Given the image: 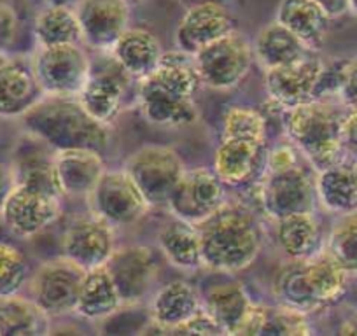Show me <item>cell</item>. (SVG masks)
<instances>
[{"label":"cell","instance_id":"681fc988","mask_svg":"<svg viewBox=\"0 0 357 336\" xmlns=\"http://www.w3.org/2000/svg\"><path fill=\"white\" fill-rule=\"evenodd\" d=\"M126 2H128V4L132 6V4H140V2H144V0H126Z\"/></svg>","mask_w":357,"mask_h":336},{"label":"cell","instance_id":"603a6c76","mask_svg":"<svg viewBox=\"0 0 357 336\" xmlns=\"http://www.w3.org/2000/svg\"><path fill=\"white\" fill-rule=\"evenodd\" d=\"M202 308L197 289L186 280L174 279L161 286L151 300L149 315L154 329L174 333Z\"/></svg>","mask_w":357,"mask_h":336},{"label":"cell","instance_id":"f6af8a7d","mask_svg":"<svg viewBox=\"0 0 357 336\" xmlns=\"http://www.w3.org/2000/svg\"><path fill=\"white\" fill-rule=\"evenodd\" d=\"M15 186H16V177H15V172H13V167L11 165L0 163V208H2L6 198L9 197V193H11Z\"/></svg>","mask_w":357,"mask_h":336},{"label":"cell","instance_id":"4fadbf2b","mask_svg":"<svg viewBox=\"0 0 357 336\" xmlns=\"http://www.w3.org/2000/svg\"><path fill=\"white\" fill-rule=\"evenodd\" d=\"M105 266L125 307H133L146 300L160 270L154 250L146 245L119 247L112 252Z\"/></svg>","mask_w":357,"mask_h":336},{"label":"cell","instance_id":"f907efd6","mask_svg":"<svg viewBox=\"0 0 357 336\" xmlns=\"http://www.w3.org/2000/svg\"><path fill=\"white\" fill-rule=\"evenodd\" d=\"M4 2H6V0H0V4H4Z\"/></svg>","mask_w":357,"mask_h":336},{"label":"cell","instance_id":"d590c367","mask_svg":"<svg viewBox=\"0 0 357 336\" xmlns=\"http://www.w3.org/2000/svg\"><path fill=\"white\" fill-rule=\"evenodd\" d=\"M324 247L350 277L357 275V211L340 215Z\"/></svg>","mask_w":357,"mask_h":336},{"label":"cell","instance_id":"7c38bea8","mask_svg":"<svg viewBox=\"0 0 357 336\" xmlns=\"http://www.w3.org/2000/svg\"><path fill=\"white\" fill-rule=\"evenodd\" d=\"M324 67V61L315 53H310L293 63L266 68L264 88L268 97L282 109L314 100Z\"/></svg>","mask_w":357,"mask_h":336},{"label":"cell","instance_id":"b9f144b4","mask_svg":"<svg viewBox=\"0 0 357 336\" xmlns=\"http://www.w3.org/2000/svg\"><path fill=\"white\" fill-rule=\"evenodd\" d=\"M174 333H186V335H225L221 326L212 319V315L204 307L183 326H178Z\"/></svg>","mask_w":357,"mask_h":336},{"label":"cell","instance_id":"44dd1931","mask_svg":"<svg viewBox=\"0 0 357 336\" xmlns=\"http://www.w3.org/2000/svg\"><path fill=\"white\" fill-rule=\"evenodd\" d=\"M54 168L63 197L86 198L107 170L102 154L91 149L54 151Z\"/></svg>","mask_w":357,"mask_h":336},{"label":"cell","instance_id":"74e56055","mask_svg":"<svg viewBox=\"0 0 357 336\" xmlns=\"http://www.w3.org/2000/svg\"><path fill=\"white\" fill-rule=\"evenodd\" d=\"M266 118L256 109L236 105L226 111L222 119L221 137L229 139H245L254 142L266 144Z\"/></svg>","mask_w":357,"mask_h":336},{"label":"cell","instance_id":"484cf974","mask_svg":"<svg viewBox=\"0 0 357 336\" xmlns=\"http://www.w3.org/2000/svg\"><path fill=\"white\" fill-rule=\"evenodd\" d=\"M264 144L221 137L214 156V172L225 186H243L252 179L263 160Z\"/></svg>","mask_w":357,"mask_h":336},{"label":"cell","instance_id":"8d00e7d4","mask_svg":"<svg viewBox=\"0 0 357 336\" xmlns=\"http://www.w3.org/2000/svg\"><path fill=\"white\" fill-rule=\"evenodd\" d=\"M310 319H308V314H305V312L296 310V308L284 303L275 305V307L263 305L259 335L305 336L310 335Z\"/></svg>","mask_w":357,"mask_h":336},{"label":"cell","instance_id":"83f0119b","mask_svg":"<svg viewBox=\"0 0 357 336\" xmlns=\"http://www.w3.org/2000/svg\"><path fill=\"white\" fill-rule=\"evenodd\" d=\"M275 235L289 259H308L324 249L321 221L314 211L294 212L275 219Z\"/></svg>","mask_w":357,"mask_h":336},{"label":"cell","instance_id":"5bb4252c","mask_svg":"<svg viewBox=\"0 0 357 336\" xmlns=\"http://www.w3.org/2000/svg\"><path fill=\"white\" fill-rule=\"evenodd\" d=\"M114 250V226L95 214L74 219L61 236V256L82 270L107 265Z\"/></svg>","mask_w":357,"mask_h":336},{"label":"cell","instance_id":"5b68a950","mask_svg":"<svg viewBox=\"0 0 357 336\" xmlns=\"http://www.w3.org/2000/svg\"><path fill=\"white\" fill-rule=\"evenodd\" d=\"M202 84L218 91L235 90L249 75L254 61L252 43L240 30L226 33L193 54Z\"/></svg>","mask_w":357,"mask_h":336},{"label":"cell","instance_id":"6da1fadb","mask_svg":"<svg viewBox=\"0 0 357 336\" xmlns=\"http://www.w3.org/2000/svg\"><path fill=\"white\" fill-rule=\"evenodd\" d=\"M205 268L238 273L249 268L261 252L259 222L249 205L225 201L198 224Z\"/></svg>","mask_w":357,"mask_h":336},{"label":"cell","instance_id":"d4e9b609","mask_svg":"<svg viewBox=\"0 0 357 336\" xmlns=\"http://www.w3.org/2000/svg\"><path fill=\"white\" fill-rule=\"evenodd\" d=\"M109 53L126 74L139 81L160 65L165 51L153 32L142 26H128Z\"/></svg>","mask_w":357,"mask_h":336},{"label":"cell","instance_id":"ab89813d","mask_svg":"<svg viewBox=\"0 0 357 336\" xmlns=\"http://www.w3.org/2000/svg\"><path fill=\"white\" fill-rule=\"evenodd\" d=\"M303 160V154L298 151L296 146L289 142L268 151L266 158H264V167H266V172H279V170H287V168L303 165L301 163Z\"/></svg>","mask_w":357,"mask_h":336},{"label":"cell","instance_id":"f546056e","mask_svg":"<svg viewBox=\"0 0 357 336\" xmlns=\"http://www.w3.org/2000/svg\"><path fill=\"white\" fill-rule=\"evenodd\" d=\"M125 307L107 266L86 270L75 314L86 321H105Z\"/></svg>","mask_w":357,"mask_h":336},{"label":"cell","instance_id":"8fae6325","mask_svg":"<svg viewBox=\"0 0 357 336\" xmlns=\"http://www.w3.org/2000/svg\"><path fill=\"white\" fill-rule=\"evenodd\" d=\"M226 201L225 184L214 168H186L167 207L172 215L200 224Z\"/></svg>","mask_w":357,"mask_h":336},{"label":"cell","instance_id":"d6a6232c","mask_svg":"<svg viewBox=\"0 0 357 336\" xmlns=\"http://www.w3.org/2000/svg\"><path fill=\"white\" fill-rule=\"evenodd\" d=\"M51 317L32 298H0V336H39L50 333Z\"/></svg>","mask_w":357,"mask_h":336},{"label":"cell","instance_id":"30bf717a","mask_svg":"<svg viewBox=\"0 0 357 336\" xmlns=\"http://www.w3.org/2000/svg\"><path fill=\"white\" fill-rule=\"evenodd\" d=\"M61 214V197L16 184L4 205L0 217L6 228L22 240H30L50 228Z\"/></svg>","mask_w":357,"mask_h":336},{"label":"cell","instance_id":"f35d334b","mask_svg":"<svg viewBox=\"0 0 357 336\" xmlns=\"http://www.w3.org/2000/svg\"><path fill=\"white\" fill-rule=\"evenodd\" d=\"M30 279L25 254L9 242H0V298L20 294Z\"/></svg>","mask_w":357,"mask_h":336},{"label":"cell","instance_id":"ac0fdd59","mask_svg":"<svg viewBox=\"0 0 357 336\" xmlns=\"http://www.w3.org/2000/svg\"><path fill=\"white\" fill-rule=\"evenodd\" d=\"M137 104L151 125L165 128H184L200 118L195 98L172 93L149 77L137 81Z\"/></svg>","mask_w":357,"mask_h":336},{"label":"cell","instance_id":"cb8c5ba5","mask_svg":"<svg viewBox=\"0 0 357 336\" xmlns=\"http://www.w3.org/2000/svg\"><path fill=\"white\" fill-rule=\"evenodd\" d=\"M158 247L172 266L184 272L205 268L198 224L175 217L165 222L158 231Z\"/></svg>","mask_w":357,"mask_h":336},{"label":"cell","instance_id":"2e32d148","mask_svg":"<svg viewBox=\"0 0 357 336\" xmlns=\"http://www.w3.org/2000/svg\"><path fill=\"white\" fill-rule=\"evenodd\" d=\"M233 30H236V22L225 4L218 0H202L184 13L175 30V43L177 49L195 54Z\"/></svg>","mask_w":357,"mask_h":336},{"label":"cell","instance_id":"f1b7e54d","mask_svg":"<svg viewBox=\"0 0 357 336\" xmlns=\"http://www.w3.org/2000/svg\"><path fill=\"white\" fill-rule=\"evenodd\" d=\"M275 20L312 51L321 49L331 25V18L317 0H280Z\"/></svg>","mask_w":357,"mask_h":336},{"label":"cell","instance_id":"1f68e13d","mask_svg":"<svg viewBox=\"0 0 357 336\" xmlns=\"http://www.w3.org/2000/svg\"><path fill=\"white\" fill-rule=\"evenodd\" d=\"M303 270L312 294L322 308L335 305L345 294L350 275L326 247L312 258L303 259Z\"/></svg>","mask_w":357,"mask_h":336},{"label":"cell","instance_id":"c3c4849f","mask_svg":"<svg viewBox=\"0 0 357 336\" xmlns=\"http://www.w3.org/2000/svg\"><path fill=\"white\" fill-rule=\"evenodd\" d=\"M350 13L357 16V0H350Z\"/></svg>","mask_w":357,"mask_h":336},{"label":"cell","instance_id":"8992f818","mask_svg":"<svg viewBox=\"0 0 357 336\" xmlns=\"http://www.w3.org/2000/svg\"><path fill=\"white\" fill-rule=\"evenodd\" d=\"M30 63L43 93L54 97H77L91 72L81 44L37 46Z\"/></svg>","mask_w":357,"mask_h":336},{"label":"cell","instance_id":"60d3db41","mask_svg":"<svg viewBox=\"0 0 357 336\" xmlns=\"http://www.w3.org/2000/svg\"><path fill=\"white\" fill-rule=\"evenodd\" d=\"M338 100L345 109H357V58L343 61Z\"/></svg>","mask_w":357,"mask_h":336},{"label":"cell","instance_id":"7a4b0ae2","mask_svg":"<svg viewBox=\"0 0 357 336\" xmlns=\"http://www.w3.org/2000/svg\"><path fill=\"white\" fill-rule=\"evenodd\" d=\"M20 119L25 133L37 137L54 151L91 149L104 154L111 144V125L95 119L77 97L44 95Z\"/></svg>","mask_w":357,"mask_h":336},{"label":"cell","instance_id":"d6986e66","mask_svg":"<svg viewBox=\"0 0 357 336\" xmlns=\"http://www.w3.org/2000/svg\"><path fill=\"white\" fill-rule=\"evenodd\" d=\"M126 79L133 77L119 67L118 61L114 63V70H109L107 67L95 70L91 63L89 77L77 93V100L95 119L112 125L125 109Z\"/></svg>","mask_w":357,"mask_h":336},{"label":"cell","instance_id":"9c48e42d","mask_svg":"<svg viewBox=\"0 0 357 336\" xmlns=\"http://www.w3.org/2000/svg\"><path fill=\"white\" fill-rule=\"evenodd\" d=\"M86 270L65 256L44 261L30 277V298L51 319L74 314Z\"/></svg>","mask_w":357,"mask_h":336},{"label":"cell","instance_id":"816d5d0a","mask_svg":"<svg viewBox=\"0 0 357 336\" xmlns=\"http://www.w3.org/2000/svg\"><path fill=\"white\" fill-rule=\"evenodd\" d=\"M356 165H357V161H356Z\"/></svg>","mask_w":357,"mask_h":336},{"label":"cell","instance_id":"bcb514c9","mask_svg":"<svg viewBox=\"0 0 357 336\" xmlns=\"http://www.w3.org/2000/svg\"><path fill=\"white\" fill-rule=\"evenodd\" d=\"M331 20L350 13V0H317Z\"/></svg>","mask_w":357,"mask_h":336},{"label":"cell","instance_id":"ffe728a7","mask_svg":"<svg viewBox=\"0 0 357 336\" xmlns=\"http://www.w3.org/2000/svg\"><path fill=\"white\" fill-rule=\"evenodd\" d=\"M11 167L16 184L63 197L54 168V149L37 137L26 133V142L20 144Z\"/></svg>","mask_w":357,"mask_h":336},{"label":"cell","instance_id":"52a82bcc","mask_svg":"<svg viewBox=\"0 0 357 336\" xmlns=\"http://www.w3.org/2000/svg\"><path fill=\"white\" fill-rule=\"evenodd\" d=\"M254 201L259 211L272 219L294 212L315 211L317 205L315 177L310 176L303 165L279 172H266L254 186Z\"/></svg>","mask_w":357,"mask_h":336},{"label":"cell","instance_id":"7dc6e473","mask_svg":"<svg viewBox=\"0 0 357 336\" xmlns=\"http://www.w3.org/2000/svg\"><path fill=\"white\" fill-rule=\"evenodd\" d=\"M340 335H347V336H357V314H354L352 317L345 319L340 326Z\"/></svg>","mask_w":357,"mask_h":336},{"label":"cell","instance_id":"9a60e30c","mask_svg":"<svg viewBox=\"0 0 357 336\" xmlns=\"http://www.w3.org/2000/svg\"><path fill=\"white\" fill-rule=\"evenodd\" d=\"M74 9L82 43L97 51H111L130 26V4L126 0H77Z\"/></svg>","mask_w":357,"mask_h":336},{"label":"cell","instance_id":"ba28073f","mask_svg":"<svg viewBox=\"0 0 357 336\" xmlns=\"http://www.w3.org/2000/svg\"><path fill=\"white\" fill-rule=\"evenodd\" d=\"M88 204L91 214L98 215L114 228L135 224L151 211L142 191L125 168H107L93 191L88 194Z\"/></svg>","mask_w":357,"mask_h":336},{"label":"cell","instance_id":"7bdbcfd3","mask_svg":"<svg viewBox=\"0 0 357 336\" xmlns=\"http://www.w3.org/2000/svg\"><path fill=\"white\" fill-rule=\"evenodd\" d=\"M18 36V16L8 4H0V51H8Z\"/></svg>","mask_w":357,"mask_h":336},{"label":"cell","instance_id":"e0dca14e","mask_svg":"<svg viewBox=\"0 0 357 336\" xmlns=\"http://www.w3.org/2000/svg\"><path fill=\"white\" fill-rule=\"evenodd\" d=\"M43 97L32 63L0 51V118H22Z\"/></svg>","mask_w":357,"mask_h":336},{"label":"cell","instance_id":"836d02e7","mask_svg":"<svg viewBox=\"0 0 357 336\" xmlns=\"http://www.w3.org/2000/svg\"><path fill=\"white\" fill-rule=\"evenodd\" d=\"M37 46H61L82 43L81 25L75 9L67 6H50L33 22Z\"/></svg>","mask_w":357,"mask_h":336},{"label":"cell","instance_id":"e575fe53","mask_svg":"<svg viewBox=\"0 0 357 336\" xmlns=\"http://www.w3.org/2000/svg\"><path fill=\"white\" fill-rule=\"evenodd\" d=\"M273 294L279 303L289 305L308 315L322 310L305 277L303 259H289V263L280 268L273 282Z\"/></svg>","mask_w":357,"mask_h":336},{"label":"cell","instance_id":"3957f363","mask_svg":"<svg viewBox=\"0 0 357 336\" xmlns=\"http://www.w3.org/2000/svg\"><path fill=\"white\" fill-rule=\"evenodd\" d=\"M342 116L343 112L338 107L321 98L282 109L287 140L298 147L315 172L345 160Z\"/></svg>","mask_w":357,"mask_h":336},{"label":"cell","instance_id":"7402d4cb","mask_svg":"<svg viewBox=\"0 0 357 336\" xmlns=\"http://www.w3.org/2000/svg\"><path fill=\"white\" fill-rule=\"evenodd\" d=\"M202 307L221 326L225 335H245L256 303L240 282H225L205 291Z\"/></svg>","mask_w":357,"mask_h":336},{"label":"cell","instance_id":"4316f807","mask_svg":"<svg viewBox=\"0 0 357 336\" xmlns=\"http://www.w3.org/2000/svg\"><path fill=\"white\" fill-rule=\"evenodd\" d=\"M317 204L336 215L357 211V165L345 160L315 172Z\"/></svg>","mask_w":357,"mask_h":336},{"label":"cell","instance_id":"ee69618b","mask_svg":"<svg viewBox=\"0 0 357 336\" xmlns=\"http://www.w3.org/2000/svg\"><path fill=\"white\" fill-rule=\"evenodd\" d=\"M342 142L345 153L357 154V109H347V112H343Z\"/></svg>","mask_w":357,"mask_h":336},{"label":"cell","instance_id":"277c9868","mask_svg":"<svg viewBox=\"0 0 357 336\" xmlns=\"http://www.w3.org/2000/svg\"><path fill=\"white\" fill-rule=\"evenodd\" d=\"M123 168L135 181L151 208L167 207L186 172V165L177 151L160 144H149L133 151Z\"/></svg>","mask_w":357,"mask_h":336},{"label":"cell","instance_id":"4dcf8cb0","mask_svg":"<svg viewBox=\"0 0 357 336\" xmlns=\"http://www.w3.org/2000/svg\"><path fill=\"white\" fill-rule=\"evenodd\" d=\"M252 49L254 60H257L263 70L293 63L307 54L317 53V51H312L303 40L298 39L287 26H284L277 20L264 25L257 32Z\"/></svg>","mask_w":357,"mask_h":336}]
</instances>
